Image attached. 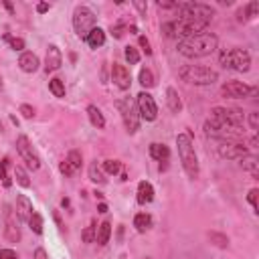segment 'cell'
<instances>
[{
  "label": "cell",
  "instance_id": "cell-33",
  "mask_svg": "<svg viewBox=\"0 0 259 259\" xmlns=\"http://www.w3.org/2000/svg\"><path fill=\"white\" fill-rule=\"evenodd\" d=\"M140 83H142V87H152L156 81H154V75H152V71L150 69H140Z\"/></svg>",
  "mask_w": 259,
  "mask_h": 259
},
{
  "label": "cell",
  "instance_id": "cell-32",
  "mask_svg": "<svg viewBox=\"0 0 259 259\" xmlns=\"http://www.w3.org/2000/svg\"><path fill=\"white\" fill-rule=\"evenodd\" d=\"M15 179H17V182H19L20 186H24V188H29V186H31L29 174H26V170H24L22 166H17V168H15Z\"/></svg>",
  "mask_w": 259,
  "mask_h": 259
},
{
  "label": "cell",
  "instance_id": "cell-35",
  "mask_svg": "<svg viewBox=\"0 0 259 259\" xmlns=\"http://www.w3.org/2000/svg\"><path fill=\"white\" fill-rule=\"evenodd\" d=\"M124 57H126V61L130 63V65H136V63H138L140 61V53L138 51H136L134 47H126V51H124Z\"/></svg>",
  "mask_w": 259,
  "mask_h": 259
},
{
  "label": "cell",
  "instance_id": "cell-44",
  "mask_svg": "<svg viewBox=\"0 0 259 259\" xmlns=\"http://www.w3.org/2000/svg\"><path fill=\"white\" fill-rule=\"evenodd\" d=\"M249 126H251V130H257V126H259V114L257 112L249 114Z\"/></svg>",
  "mask_w": 259,
  "mask_h": 259
},
{
  "label": "cell",
  "instance_id": "cell-36",
  "mask_svg": "<svg viewBox=\"0 0 259 259\" xmlns=\"http://www.w3.org/2000/svg\"><path fill=\"white\" fill-rule=\"evenodd\" d=\"M103 170L107 174H118L121 170V164H120V160H105L103 162Z\"/></svg>",
  "mask_w": 259,
  "mask_h": 259
},
{
  "label": "cell",
  "instance_id": "cell-24",
  "mask_svg": "<svg viewBox=\"0 0 259 259\" xmlns=\"http://www.w3.org/2000/svg\"><path fill=\"white\" fill-rule=\"evenodd\" d=\"M87 116H89V121L95 126V128H105V118H103V114L100 112V107L98 105H89L87 107Z\"/></svg>",
  "mask_w": 259,
  "mask_h": 259
},
{
  "label": "cell",
  "instance_id": "cell-51",
  "mask_svg": "<svg viewBox=\"0 0 259 259\" xmlns=\"http://www.w3.org/2000/svg\"><path fill=\"white\" fill-rule=\"evenodd\" d=\"M98 211H100V213H107V204H105V202H100Z\"/></svg>",
  "mask_w": 259,
  "mask_h": 259
},
{
  "label": "cell",
  "instance_id": "cell-52",
  "mask_svg": "<svg viewBox=\"0 0 259 259\" xmlns=\"http://www.w3.org/2000/svg\"><path fill=\"white\" fill-rule=\"evenodd\" d=\"M0 87H2V75H0Z\"/></svg>",
  "mask_w": 259,
  "mask_h": 259
},
{
  "label": "cell",
  "instance_id": "cell-13",
  "mask_svg": "<svg viewBox=\"0 0 259 259\" xmlns=\"http://www.w3.org/2000/svg\"><path fill=\"white\" fill-rule=\"evenodd\" d=\"M217 152L225 160H241L243 156L249 154V148L245 146V142H221Z\"/></svg>",
  "mask_w": 259,
  "mask_h": 259
},
{
  "label": "cell",
  "instance_id": "cell-28",
  "mask_svg": "<svg viewBox=\"0 0 259 259\" xmlns=\"http://www.w3.org/2000/svg\"><path fill=\"white\" fill-rule=\"evenodd\" d=\"M67 162H69V166L73 168V170H79L81 166H83V154L79 152V150H71L69 154H67V158H65Z\"/></svg>",
  "mask_w": 259,
  "mask_h": 259
},
{
  "label": "cell",
  "instance_id": "cell-12",
  "mask_svg": "<svg viewBox=\"0 0 259 259\" xmlns=\"http://www.w3.org/2000/svg\"><path fill=\"white\" fill-rule=\"evenodd\" d=\"M2 219H4V237L6 241L10 243H19L20 241V227H19V217L17 213L12 211L8 204L4 207V215H2Z\"/></svg>",
  "mask_w": 259,
  "mask_h": 259
},
{
  "label": "cell",
  "instance_id": "cell-40",
  "mask_svg": "<svg viewBox=\"0 0 259 259\" xmlns=\"http://www.w3.org/2000/svg\"><path fill=\"white\" fill-rule=\"evenodd\" d=\"M6 39L10 40V47L15 51H22L24 49V40L22 39H10V37H6Z\"/></svg>",
  "mask_w": 259,
  "mask_h": 259
},
{
  "label": "cell",
  "instance_id": "cell-8",
  "mask_svg": "<svg viewBox=\"0 0 259 259\" xmlns=\"http://www.w3.org/2000/svg\"><path fill=\"white\" fill-rule=\"evenodd\" d=\"M95 12L89 6H77L73 12V29L79 37H87L95 29Z\"/></svg>",
  "mask_w": 259,
  "mask_h": 259
},
{
  "label": "cell",
  "instance_id": "cell-18",
  "mask_svg": "<svg viewBox=\"0 0 259 259\" xmlns=\"http://www.w3.org/2000/svg\"><path fill=\"white\" fill-rule=\"evenodd\" d=\"M39 65H40V61H39V57L35 55V53H31V51L20 53L19 67H20L24 73H35V71H39Z\"/></svg>",
  "mask_w": 259,
  "mask_h": 259
},
{
  "label": "cell",
  "instance_id": "cell-1",
  "mask_svg": "<svg viewBox=\"0 0 259 259\" xmlns=\"http://www.w3.org/2000/svg\"><path fill=\"white\" fill-rule=\"evenodd\" d=\"M217 45H219V39L213 33H200L195 37H188L179 40V53L188 59H200V57H209L211 53L217 51Z\"/></svg>",
  "mask_w": 259,
  "mask_h": 259
},
{
  "label": "cell",
  "instance_id": "cell-41",
  "mask_svg": "<svg viewBox=\"0 0 259 259\" xmlns=\"http://www.w3.org/2000/svg\"><path fill=\"white\" fill-rule=\"evenodd\" d=\"M0 259H19L15 249H0Z\"/></svg>",
  "mask_w": 259,
  "mask_h": 259
},
{
  "label": "cell",
  "instance_id": "cell-16",
  "mask_svg": "<svg viewBox=\"0 0 259 259\" xmlns=\"http://www.w3.org/2000/svg\"><path fill=\"white\" fill-rule=\"evenodd\" d=\"M61 65H63L61 49H59L57 45H49V49H47V57H45V69H47V73H49V71H57V69H61Z\"/></svg>",
  "mask_w": 259,
  "mask_h": 259
},
{
  "label": "cell",
  "instance_id": "cell-19",
  "mask_svg": "<svg viewBox=\"0 0 259 259\" xmlns=\"http://www.w3.org/2000/svg\"><path fill=\"white\" fill-rule=\"evenodd\" d=\"M257 12H259V2L257 0H251V2H247L243 8L237 10V20L239 22H249L251 19L257 17Z\"/></svg>",
  "mask_w": 259,
  "mask_h": 259
},
{
  "label": "cell",
  "instance_id": "cell-10",
  "mask_svg": "<svg viewBox=\"0 0 259 259\" xmlns=\"http://www.w3.org/2000/svg\"><path fill=\"white\" fill-rule=\"evenodd\" d=\"M17 152L20 154V158L26 162V166L31 170H39L40 168V158L37 154V150L33 148V144L29 142L26 136H19L17 138Z\"/></svg>",
  "mask_w": 259,
  "mask_h": 259
},
{
  "label": "cell",
  "instance_id": "cell-31",
  "mask_svg": "<svg viewBox=\"0 0 259 259\" xmlns=\"http://www.w3.org/2000/svg\"><path fill=\"white\" fill-rule=\"evenodd\" d=\"M29 227H31L33 233L40 235V233H43V217H40L39 213H33L31 219H29Z\"/></svg>",
  "mask_w": 259,
  "mask_h": 259
},
{
  "label": "cell",
  "instance_id": "cell-53",
  "mask_svg": "<svg viewBox=\"0 0 259 259\" xmlns=\"http://www.w3.org/2000/svg\"><path fill=\"white\" fill-rule=\"evenodd\" d=\"M146 259H148V257H146Z\"/></svg>",
  "mask_w": 259,
  "mask_h": 259
},
{
  "label": "cell",
  "instance_id": "cell-34",
  "mask_svg": "<svg viewBox=\"0 0 259 259\" xmlns=\"http://www.w3.org/2000/svg\"><path fill=\"white\" fill-rule=\"evenodd\" d=\"M0 180H2V184L8 188L12 184L10 176H8V158H4L2 162H0Z\"/></svg>",
  "mask_w": 259,
  "mask_h": 259
},
{
  "label": "cell",
  "instance_id": "cell-25",
  "mask_svg": "<svg viewBox=\"0 0 259 259\" xmlns=\"http://www.w3.org/2000/svg\"><path fill=\"white\" fill-rule=\"evenodd\" d=\"M166 103L172 112H180L182 110V101H180V95L174 87H168L166 89Z\"/></svg>",
  "mask_w": 259,
  "mask_h": 259
},
{
  "label": "cell",
  "instance_id": "cell-30",
  "mask_svg": "<svg viewBox=\"0 0 259 259\" xmlns=\"http://www.w3.org/2000/svg\"><path fill=\"white\" fill-rule=\"evenodd\" d=\"M89 179H91L95 184H103V182H105V176H103L101 168L98 166V162H93V164L89 166Z\"/></svg>",
  "mask_w": 259,
  "mask_h": 259
},
{
  "label": "cell",
  "instance_id": "cell-37",
  "mask_svg": "<svg viewBox=\"0 0 259 259\" xmlns=\"http://www.w3.org/2000/svg\"><path fill=\"white\" fill-rule=\"evenodd\" d=\"M209 239L217 245V247H227V245H229V239L225 237V235H221V233H215V231H213V233H209Z\"/></svg>",
  "mask_w": 259,
  "mask_h": 259
},
{
  "label": "cell",
  "instance_id": "cell-42",
  "mask_svg": "<svg viewBox=\"0 0 259 259\" xmlns=\"http://www.w3.org/2000/svg\"><path fill=\"white\" fill-rule=\"evenodd\" d=\"M59 170H61V174H65V176H71L75 170L69 166V162H67V160H63L61 162V166H59Z\"/></svg>",
  "mask_w": 259,
  "mask_h": 259
},
{
  "label": "cell",
  "instance_id": "cell-2",
  "mask_svg": "<svg viewBox=\"0 0 259 259\" xmlns=\"http://www.w3.org/2000/svg\"><path fill=\"white\" fill-rule=\"evenodd\" d=\"M176 146H179V156H180L184 172L190 176V179H199V158H197L190 134H179L176 136Z\"/></svg>",
  "mask_w": 259,
  "mask_h": 259
},
{
  "label": "cell",
  "instance_id": "cell-20",
  "mask_svg": "<svg viewBox=\"0 0 259 259\" xmlns=\"http://www.w3.org/2000/svg\"><path fill=\"white\" fill-rule=\"evenodd\" d=\"M152 200H154V188H152V184L142 180L138 184V202L140 204H148V202H152Z\"/></svg>",
  "mask_w": 259,
  "mask_h": 259
},
{
  "label": "cell",
  "instance_id": "cell-38",
  "mask_svg": "<svg viewBox=\"0 0 259 259\" xmlns=\"http://www.w3.org/2000/svg\"><path fill=\"white\" fill-rule=\"evenodd\" d=\"M95 233H98V227H95V221H91L89 227L83 231V241L85 243H93L95 241Z\"/></svg>",
  "mask_w": 259,
  "mask_h": 259
},
{
  "label": "cell",
  "instance_id": "cell-11",
  "mask_svg": "<svg viewBox=\"0 0 259 259\" xmlns=\"http://www.w3.org/2000/svg\"><path fill=\"white\" fill-rule=\"evenodd\" d=\"M251 93H255V87L243 83V81H227L221 87V95L227 100H245Z\"/></svg>",
  "mask_w": 259,
  "mask_h": 259
},
{
  "label": "cell",
  "instance_id": "cell-47",
  "mask_svg": "<svg viewBox=\"0 0 259 259\" xmlns=\"http://www.w3.org/2000/svg\"><path fill=\"white\" fill-rule=\"evenodd\" d=\"M35 259H49V255L43 247H39V249H35Z\"/></svg>",
  "mask_w": 259,
  "mask_h": 259
},
{
  "label": "cell",
  "instance_id": "cell-7",
  "mask_svg": "<svg viewBox=\"0 0 259 259\" xmlns=\"http://www.w3.org/2000/svg\"><path fill=\"white\" fill-rule=\"evenodd\" d=\"M118 110L121 114V120H124V126L128 130V134H136L140 128V112H138V105H136L134 100L124 98L118 101Z\"/></svg>",
  "mask_w": 259,
  "mask_h": 259
},
{
  "label": "cell",
  "instance_id": "cell-6",
  "mask_svg": "<svg viewBox=\"0 0 259 259\" xmlns=\"http://www.w3.org/2000/svg\"><path fill=\"white\" fill-rule=\"evenodd\" d=\"M221 65L225 69H233V71H249L251 67V55L241 47H233V49H225L219 57Z\"/></svg>",
  "mask_w": 259,
  "mask_h": 259
},
{
  "label": "cell",
  "instance_id": "cell-15",
  "mask_svg": "<svg viewBox=\"0 0 259 259\" xmlns=\"http://www.w3.org/2000/svg\"><path fill=\"white\" fill-rule=\"evenodd\" d=\"M112 81H114V85L120 87V89H130L132 85V75H130V69L126 65H121V63H114L112 65Z\"/></svg>",
  "mask_w": 259,
  "mask_h": 259
},
{
  "label": "cell",
  "instance_id": "cell-49",
  "mask_svg": "<svg viewBox=\"0 0 259 259\" xmlns=\"http://www.w3.org/2000/svg\"><path fill=\"white\" fill-rule=\"evenodd\" d=\"M158 6L160 8H176V2H162V0H160Z\"/></svg>",
  "mask_w": 259,
  "mask_h": 259
},
{
  "label": "cell",
  "instance_id": "cell-26",
  "mask_svg": "<svg viewBox=\"0 0 259 259\" xmlns=\"http://www.w3.org/2000/svg\"><path fill=\"white\" fill-rule=\"evenodd\" d=\"M134 227L138 233H146V231L152 227V217L146 215V213H140V215H136L134 217Z\"/></svg>",
  "mask_w": 259,
  "mask_h": 259
},
{
  "label": "cell",
  "instance_id": "cell-29",
  "mask_svg": "<svg viewBox=\"0 0 259 259\" xmlns=\"http://www.w3.org/2000/svg\"><path fill=\"white\" fill-rule=\"evenodd\" d=\"M49 89H51V93L55 95V98H65V83H63L59 77L49 81Z\"/></svg>",
  "mask_w": 259,
  "mask_h": 259
},
{
  "label": "cell",
  "instance_id": "cell-43",
  "mask_svg": "<svg viewBox=\"0 0 259 259\" xmlns=\"http://www.w3.org/2000/svg\"><path fill=\"white\" fill-rule=\"evenodd\" d=\"M20 114H22L26 120H31V118L35 116V110H33L31 105H26V103H24V105H20Z\"/></svg>",
  "mask_w": 259,
  "mask_h": 259
},
{
  "label": "cell",
  "instance_id": "cell-23",
  "mask_svg": "<svg viewBox=\"0 0 259 259\" xmlns=\"http://www.w3.org/2000/svg\"><path fill=\"white\" fill-rule=\"evenodd\" d=\"M150 156H152L154 160H168V156H170V150H168V146L166 144H160V142H154V144H150Z\"/></svg>",
  "mask_w": 259,
  "mask_h": 259
},
{
  "label": "cell",
  "instance_id": "cell-46",
  "mask_svg": "<svg viewBox=\"0 0 259 259\" xmlns=\"http://www.w3.org/2000/svg\"><path fill=\"white\" fill-rule=\"evenodd\" d=\"M112 33H114L116 39H120L121 35H124V24H116V26H112Z\"/></svg>",
  "mask_w": 259,
  "mask_h": 259
},
{
  "label": "cell",
  "instance_id": "cell-39",
  "mask_svg": "<svg viewBox=\"0 0 259 259\" xmlns=\"http://www.w3.org/2000/svg\"><path fill=\"white\" fill-rule=\"evenodd\" d=\"M257 199H259V190H257V188H251V190H249V195H247V200H249V204L253 207V211H255V213H259Z\"/></svg>",
  "mask_w": 259,
  "mask_h": 259
},
{
  "label": "cell",
  "instance_id": "cell-21",
  "mask_svg": "<svg viewBox=\"0 0 259 259\" xmlns=\"http://www.w3.org/2000/svg\"><path fill=\"white\" fill-rule=\"evenodd\" d=\"M241 166H243L245 172H249L253 179H257V176H259V160H257V156H253V154L243 156L241 158Z\"/></svg>",
  "mask_w": 259,
  "mask_h": 259
},
{
  "label": "cell",
  "instance_id": "cell-50",
  "mask_svg": "<svg viewBox=\"0 0 259 259\" xmlns=\"http://www.w3.org/2000/svg\"><path fill=\"white\" fill-rule=\"evenodd\" d=\"M134 6L138 8V10L142 12V15H144V12H146V4H144V2H140V0H136V2H134Z\"/></svg>",
  "mask_w": 259,
  "mask_h": 259
},
{
  "label": "cell",
  "instance_id": "cell-14",
  "mask_svg": "<svg viewBox=\"0 0 259 259\" xmlns=\"http://www.w3.org/2000/svg\"><path fill=\"white\" fill-rule=\"evenodd\" d=\"M136 105H138V112H140V118H144L146 121H154L156 116H158V107H156V101L150 93L142 91L136 100Z\"/></svg>",
  "mask_w": 259,
  "mask_h": 259
},
{
  "label": "cell",
  "instance_id": "cell-22",
  "mask_svg": "<svg viewBox=\"0 0 259 259\" xmlns=\"http://www.w3.org/2000/svg\"><path fill=\"white\" fill-rule=\"evenodd\" d=\"M85 40H87V45L91 49H98V47H101L105 43V31L100 29V26H95V29L85 37Z\"/></svg>",
  "mask_w": 259,
  "mask_h": 259
},
{
  "label": "cell",
  "instance_id": "cell-48",
  "mask_svg": "<svg viewBox=\"0 0 259 259\" xmlns=\"http://www.w3.org/2000/svg\"><path fill=\"white\" fill-rule=\"evenodd\" d=\"M49 8H51V6H49L47 2H39V4H37V12H40V15H43V12H47Z\"/></svg>",
  "mask_w": 259,
  "mask_h": 259
},
{
  "label": "cell",
  "instance_id": "cell-17",
  "mask_svg": "<svg viewBox=\"0 0 259 259\" xmlns=\"http://www.w3.org/2000/svg\"><path fill=\"white\" fill-rule=\"evenodd\" d=\"M15 209H17L15 213H17L19 219L29 223L31 215H33V202H31V199L26 197V195H19L17 197V202H15Z\"/></svg>",
  "mask_w": 259,
  "mask_h": 259
},
{
  "label": "cell",
  "instance_id": "cell-5",
  "mask_svg": "<svg viewBox=\"0 0 259 259\" xmlns=\"http://www.w3.org/2000/svg\"><path fill=\"white\" fill-rule=\"evenodd\" d=\"M176 10H179L180 19L197 20L202 24H209L215 17V10L209 4H202V2H180V4H176Z\"/></svg>",
  "mask_w": 259,
  "mask_h": 259
},
{
  "label": "cell",
  "instance_id": "cell-45",
  "mask_svg": "<svg viewBox=\"0 0 259 259\" xmlns=\"http://www.w3.org/2000/svg\"><path fill=\"white\" fill-rule=\"evenodd\" d=\"M140 47L146 51V55H150V53H152V49H150V43H148L146 37H140Z\"/></svg>",
  "mask_w": 259,
  "mask_h": 259
},
{
  "label": "cell",
  "instance_id": "cell-3",
  "mask_svg": "<svg viewBox=\"0 0 259 259\" xmlns=\"http://www.w3.org/2000/svg\"><path fill=\"white\" fill-rule=\"evenodd\" d=\"M204 134L209 138H217L221 142H243L245 140V130L237 128V126H229V124H221L213 118H209L204 121Z\"/></svg>",
  "mask_w": 259,
  "mask_h": 259
},
{
  "label": "cell",
  "instance_id": "cell-27",
  "mask_svg": "<svg viewBox=\"0 0 259 259\" xmlns=\"http://www.w3.org/2000/svg\"><path fill=\"white\" fill-rule=\"evenodd\" d=\"M110 235H112V223L110 221H103L101 225H98V233H95V241L100 245H105L110 241Z\"/></svg>",
  "mask_w": 259,
  "mask_h": 259
},
{
  "label": "cell",
  "instance_id": "cell-4",
  "mask_svg": "<svg viewBox=\"0 0 259 259\" xmlns=\"http://www.w3.org/2000/svg\"><path fill=\"white\" fill-rule=\"evenodd\" d=\"M180 79L186 81L188 85H213L217 79H219V73L211 67H202V65H184L179 71Z\"/></svg>",
  "mask_w": 259,
  "mask_h": 259
},
{
  "label": "cell",
  "instance_id": "cell-9",
  "mask_svg": "<svg viewBox=\"0 0 259 259\" xmlns=\"http://www.w3.org/2000/svg\"><path fill=\"white\" fill-rule=\"evenodd\" d=\"M211 118L221 121V124L237 126V128H243V124H245V114L239 107H213Z\"/></svg>",
  "mask_w": 259,
  "mask_h": 259
}]
</instances>
